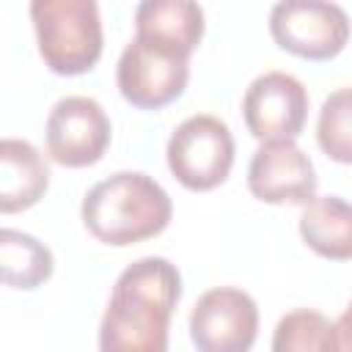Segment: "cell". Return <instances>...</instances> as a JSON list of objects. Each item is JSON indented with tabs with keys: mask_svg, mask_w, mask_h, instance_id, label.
Segmentation results:
<instances>
[{
	"mask_svg": "<svg viewBox=\"0 0 352 352\" xmlns=\"http://www.w3.org/2000/svg\"><path fill=\"white\" fill-rule=\"evenodd\" d=\"M182 297L179 270L160 256L129 264L99 324V352H165L168 324Z\"/></svg>",
	"mask_w": 352,
	"mask_h": 352,
	"instance_id": "1",
	"label": "cell"
},
{
	"mask_svg": "<svg viewBox=\"0 0 352 352\" xmlns=\"http://www.w3.org/2000/svg\"><path fill=\"white\" fill-rule=\"evenodd\" d=\"M82 223L104 245L126 248L168 228L173 204L168 192L140 170H121L94 184L82 198Z\"/></svg>",
	"mask_w": 352,
	"mask_h": 352,
	"instance_id": "2",
	"label": "cell"
},
{
	"mask_svg": "<svg viewBox=\"0 0 352 352\" xmlns=\"http://www.w3.org/2000/svg\"><path fill=\"white\" fill-rule=\"evenodd\" d=\"M38 55L50 72L74 77L96 66L102 55V19L94 0H33Z\"/></svg>",
	"mask_w": 352,
	"mask_h": 352,
	"instance_id": "3",
	"label": "cell"
},
{
	"mask_svg": "<svg viewBox=\"0 0 352 352\" xmlns=\"http://www.w3.org/2000/svg\"><path fill=\"white\" fill-rule=\"evenodd\" d=\"M168 168L187 190L206 192L223 184L234 165V138L217 116H190L168 140Z\"/></svg>",
	"mask_w": 352,
	"mask_h": 352,
	"instance_id": "4",
	"label": "cell"
},
{
	"mask_svg": "<svg viewBox=\"0 0 352 352\" xmlns=\"http://www.w3.org/2000/svg\"><path fill=\"white\" fill-rule=\"evenodd\" d=\"M270 33L275 44L305 60L336 58L349 38V16L324 0H283L272 6Z\"/></svg>",
	"mask_w": 352,
	"mask_h": 352,
	"instance_id": "5",
	"label": "cell"
},
{
	"mask_svg": "<svg viewBox=\"0 0 352 352\" xmlns=\"http://www.w3.org/2000/svg\"><path fill=\"white\" fill-rule=\"evenodd\" d=\"M190 336L198 352H250L258 336V308L242 289H209L192 305Z\"/></svg>",
	"mask_w": 352,
	"mask_h": 352,
	"instance_id": "6",
	"label": "cell"
},
{
	"mask_svg": "<svg viewBox=\"0 0 352 352\" xmlns=\"http://www.w3.org/2000/svg\"><path fill=\"white\" fill-rule=\"evenodd\" d=\"M110 118L91 96H63L47 118V151L63 168H85L104 157Z\"/></svg>",
	"mask_w": 352,
	"mask_h": 352,
	"instance_id": "7",
	"label": "cell"
},
{
	"mask_svg": "<svg viewBox=\"0 0 352 352\" xmlns=\"http://www.w3.org/2000/svg\"><path fill=\"white\" fill-rule=\"evenodd\" d=\"M121 96L140 110H160L179 99L187 88L190 69L184 58L168 55L140 38H132L116 69Z\"/></svg>",
	"mask_w": 352,
	"mask_h": 352,
	"instance_id": "8",
	"label": "cell"
},
{
	"mask_svg": "<svg viewBox=\"0 0 352 352\" xmlns=\"http://www.w3.org/2000/svg\"><path fill=\"white\" fill-rule=\"evenodd\" d=\"M242 116L253 138L294 140L308 116L305 85L286 72H264L256 77L242 99Z\"/></svg>",
	"mask_w": 352,
	"mask_h": 352,
	"instance_id": "9",
	"label": "cell"
},
{
	"mask_svg": "<svg viewBox=\"0 0 352 352\" xmlns=\"http://www.w3.org/2000/svg\"><path fill=\"white\" fill-rule=\"evenodd\" d=\"M248 190L264 204H311L316 173L294 140H264L248 168Z\"/></svg>",
	"mask_w": 352,
	"mask_h": 352,
	"instance_id": "10",
	"label": "cell"
},
{
	"mask_svg": "<svg viewBox=\"0 0 352 352\" xmlns=\"http://www.w3.org/2000/svg\"><path fill=\"white\" fill-rule=\"evenodd\" d=\"M135 28V38L187 60L204 38V8L192 0H143Z\"/></svg>",
	"mask_w": 352,
	"mask_h": 352,
	"instance_id": "11",
	"label": "cell"
},
{
	"mask_svg": "<svg viewBox=\"0 0 352 352\" xmlns=\"http://www.w3.org/2000/svg\"><path fill=\"white\" fill-rule=\"evenodd\" d=\"M50 187V168L38 148L19 138L0 143V212H22L41 201Z\"/></svg>",
	"mask_w": 352,
	"mask_h": 352,
	"instance_id": "12",
	"label": "cell"
},
{
	"mask_svg": "<svg viewBox=\"0 0 352 352\" xmlns=\"http://www.w3.org/2000/svg\"><path fill=\"white\" fill-rule=\"evenodd\" d=\"M302 242L330 261L352 258V204L338 195H322L305 204L300 214Z\"/></svg>",
	"mask_w": 352,
	"mask_h": 352,
	"instance_id": "13",
	"label": "cell"
},
{
	"mask_svg": "<svg viewBox=\"0 0 352 352\" xmlns=\"http://www.w3.org/2000/svg\"><path fill=\"white\" fill-rule=\"evenodd\" d=\"M52 253L30 234L3 228L0 231V270L3 283L11 289H36L52 275Z\"/></svg>",
	"mask_w": 352,
	"mask_h": 352,
	"instance_id": "14",
	"label": "cell"
},
{
	"mask_svg": "<svg viewBox=\"0 0 352 352\" xmlns=\"http://www.w3.org/2000/svg\"><path fill=\"white\" fill-rule=\"evenodd\" d=\"M272 352H336V324L311 308L289 311L275 324Z\"/></svg>",
	"mask_w": 352,
	"mask_h": 352,
	"instance_id": "15",
	"label": "cell"
},
{
	"mask_svg": "<svg viewBox=\"0 0 352 352\" xmlns=\"http://www.w3.org/2000/svg\"><path fill=\"white\" fill-rule=\"evenodd\" d=\"M316 140L330 160L352 165V88H338L324 99L316 121Z\"/></svg>",
	"mask_w": 352,
	"mask_h": 352,
	"instance_id": "16",
	"label": "cell"
},
{
	"mask_svg": "<svg viewBox=\"0 0 352 352\" xmlns=\"http://www.w3.org/2000/svg\"><path fill=\"white\" fill-rule=\"evenodd\" d=\"M333 324H336V352H352V302Z\"/></svg>",
	"mask_w": 352,
	"mask_h": 352,
	"instance_id": "17",
	"label": "cell"
}]
</instances>
